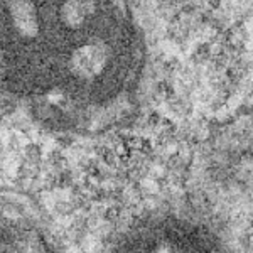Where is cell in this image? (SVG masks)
<instances>
[{
    "label": "cell",
    "mask_w": 253,
    "mask_h": 253,
    "mask_svg": "<svg viewBox=\"0 0 253 253\" xmlns=\"http://www.w3.org/2000/svg\"><path fill=\"white\" fill-rule=\"evenodd\" d=\"M110 253H228L205 224L181 214L152 216L132 226Z\"/></svg>",
    "instance_id": "7a4b0ae2"
},
{
    "label": "cell",
    "mask_w": 253,
    "mask_h": 253,
    "mask_svg": "<svg viewBox=\"0 0 253 253\" xmlns=\"http://www.w3.org/2000/svg\"><path fill=\"white\" fill-rule=\"evenodd\" d=\"M142 56L126 0H0V80L63 128L124 118Z\"/></svg>",
    "instance_id": "6da1fadb"
},
{
    "label": "cell",
    "mask_w": 253,
    "mask_h": 253,
    "mask_svg": "<svg viewBox=\"0 0 253 253\" xmlns=\"http://www.w3.org/2000/svg\"><path fill=\"white\" fill-rule=\"evenodd\" d=\"M0 253H58L31 216L0 201Z\"/></svg>",
    "instance_id": "3957f363"
}]
</instances>
